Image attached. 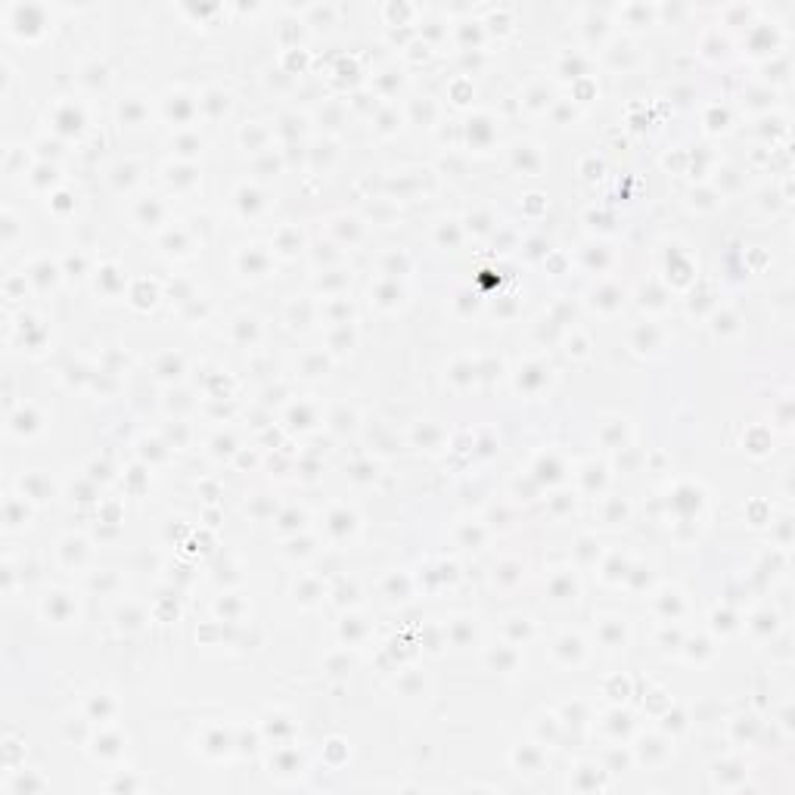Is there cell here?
Wrapping results in <instances>:
<instances>
[{
  "label": "cell",
  "mask_w": 795,
  "mask_h": 795,
  "mask_svg": "<svg viewBox=\"0 0 795 795\" xmlns=\"http://www.w3.org/2000/svg\"><path fill=\"white\" fill-rule=\"evenodd\" d=\"M600 637H602V643L612 646V650H615V646H621V643H625V618H606Z\"/></svg>",
  "instance_id": "10"
},
{
  "label": "cell",
  "mask_w": 795,
  "mask_h": 795,
  "mask_svg": "<svg viewBox=\"0 0 795 795\" xmlns=\"http://www.w3.org/2000/svg\"><path fill=\"white\" fill-rule=\"evenodd\" d=\"M550 593H553V600H575L578 584H575L572 575H556V578L550 581Z\"/></svg>",
  "instance_id": "11"
},
{
  "label": "cell",
  "mask_w": 795,
  "mask_h": 795,
  "mask_svg": "<svg viewBox=\"0 0 795 795\" xmlns=\"http://www.w3.org/2000/svg\"><path fill=\"white\" fill-rule=\"evenodd\" d=\"M553 656L560 659L562 665L581 662V656H584V643H581V637H575V634H562V637L553 643Z\"/></svg>",
  "instance_id": "6"
},
{
  "label": "cell",
  "mask_w": 795,
  "mask_h": 795,
  "mask_svg": "<svg viewBox=\"0 0 795 795\" xmlns=\"http://www.w3.org/2000/svg\"><path fill=\"white\" fill-rule=\"evenodd\" d=\"M19 488H22L25 497L37 500V503L53 494V482H50L44 472H28V476H22V479H19Z\"/></svg>",
  "instance_id": "5"
},
{
  "label": "cell",
  "mask_w": 795,
  "mask_h": 795,
  "mask_svg": "<svg viewBox=\"0 0 795 795\" xmlns=\"http://www.w3.org/2000/svg\"><path fill=\"white\" fill-rule=\"evenodd\" d=\"M72 615H75L72 593H66V591L47 593V600H44V618L53 621V625H66V621H72Z\"/></svg>",
  "instance_id": "2"
},
{
  "label": "cell",
  "mask_w": 795,
  "mask_h": 795,
  "mask_svg": "<svg viewBox=\"0 0 795 795\" xmlns=\"http://www.w3.org/2000/svg\"><path fill=\"white\" fill-rule=\"evenodd\" d=\"M258 199H261V196L255 193V190H246V187L240 190V205H242V211H255V208H258Z\"/></svg>",
  "instance_id": "18"
},
{
  "label": "cell",
  "mask_w": 795,
  "mask_h": 795,
  "mask_svg": "<svg viewBox=\"0 0 795 795\" xmlns=\"http://www.w3.org/2000/svg\"><path fill=\"white\" fill-rule=\"evenodd\" d=\"M240 267H242L246 274L252 271L255 277H258V274H265V271H267V255L261 252L258 246H252L249 252H242V255H240Z\"/></svg>",
  "instance_id": "9"
},
{
  "label": "cell",
  "mask_w": 795,
  "mask_h": 795,
  "mask_svg": "<svg viewBox=\"0 0 795 795\" xmlns=\"http://www.w3.org/2000/svg\"><path fill=\"white\" fill-rule=\"evenodd\" d=\"M491 668H497V671H512L516 668V662H519V656H516V650H506V646H497V652H491Z\"/></svg>",
  "instance_id": "14"
},
{
  "label": "cell",
  "mask_w": 795,
  "mask_h": 795,
  "mask_svg": "<svg viewBox=\"0 0 795 795\" xmlns=\"http://www.w3.org/2000/svg\"><path fill=\"white\" fill-rule=\"evenodd\" d=\"M37 429H41V416H37V410L31 404H22L19 410L10 413V432L16 438H31Z\"/></svg>",
  "instance_id": "3"
},
{
  "label": "cell",
  "mask_w": 795,
  "mask_h": 795,
  "mask_svg": "<svg viewBox=\"0 0 795 795\" xmlns=\"http://www.w3.org/2000/svg\"><path fill=\"white\" fill-rule=\"evenodd\" d=\"M81 81H84V84H91V87L106 84V69H102L100 62H91V66L81 69Z\"/></svg>",
  "instance_id": "16"
},
{
  "label": "cell",
  "mask_w": 795,
  "mask_h": 795,
  "mask_svg": "<svg viewBox=\"0 0 795 795\" xmlns=\"http://www.w3.org/2000/svg\"><path fill=\"white\" fill-rule=\"evenodd\" d=\"M621 305V289L618 286H602V289L593 292V307H602V311H615Z\"/></svg>",
  "instance_id": "13"
},
{
  "label": "cell",
  "mask_w": 795,
  "mask_h": 795,
  "mask_svg": "<svg viewBox=\"0 0 795 795\" xmlns=\"http://www.w3.org/2000/svg\"><path fill=\"white\" fill-rule=\"evenodd\" d=\"M357 525V519H355V512H348V510H336L330 516V531H336L339 537L345 535V531H351Z\"/></svg>",
  "instance_id": "15"
},
{
  "label": "cell",
  "mask_w": 795,
  "mask_h": 795,
  "mask_svg": "<svg viewBox=\"0 0 795 795\" xmlns=\"http://www.w3.org/2000/svg\"><path fill=\"white\" fill-rule=\"evenodd\" d=\"M522 150L525 152H516V165H519V168H522V165H525V171H537V168H541V156H535L531 146H522Z\"/></svg>",
  "instance_id": "17"
},
{
  "label": "cell",
  "mask_w": 795,
  "mask_h": 795,
  "mask_svg": "<svg viewBox=\"0 0 795 795\" xmlns=\"http://www.w3.org/2000/svg\"><path fill=\"white\" fill-rule=\"evenodd\" d=\"M25 519H28V506H25V497H6V506H3V522H6V528H19Z\"/></svg>",
  "instance_id": "8"
},
{
  "label": "cell",
  "mask_w": 795,
  "mask_h": 795,
  "mask_svg": "<svg viewBox=\"0 0 795 795\" xmlns=\"http://www.w3.org/2000/svg\"><path fill=\"white\" fill-rule=\"evenodd\" d=\"M193 100H187V97H168V118H175L177 115V125H184V121H190L193 118Z\"/></svg>",
  "instance_id": "12"
},
{
  "label": "cell",
  "mask_w": 795,
  "mask_h": 795,
  "mask_svg": "<svg viewBox=\"0 0 795 795\" xmlns=\"http://www.w3.org/2000/svg\"><path fill=\"white\" fill-rule=\"evenodd\" d=\"M60 556L66 566H81V562L87 560V544L81 541V537H66V541L60 544Z\"/></svg>",
  "instance_id": "7"
},
{
  "label": "cell",
  "mask_w": 795,
  "mask_h": 795,
  "mask_svg": "<svg viewBox=\"0 0 795 795\" xmlns=\"http://www.w3.org/2000/svg\"><path fill=\"white\" fill-rule=\"evenodd\" d=\"M81 125H84V115H81V109L75 102H60L53 109V127L60 134H78Z\"/></svg>",
  "instance_id": "4"
},
{
  "label": "cell",
  "mask_w": 795,
  "mask_h": 795,
  "mask_svg": "<svg viewBox=\"0 0 795 795\" xmlns=\"http://www.w3.org/2000/svg\"><path fill=\"white\" fill-rule=\"evenodd\" d=\"M6 25L16 37H25V41H35L37 35H44L47 28V10L37 3H12L6 10Z\"/></svg>",
  "instance_id": "1"
}]
</instances>
